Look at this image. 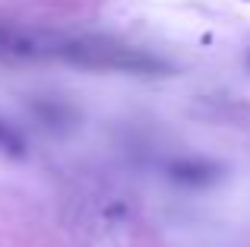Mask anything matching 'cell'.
Returning a JSON list of instances; mask_svg holds the SVG:
<instances>
[{
    "instance_id": "1",
    "label": "cell",
    "mask_w": 250,
    "mask_h": 247,
    "mask_svg": "<svg viewBox=\"0 0 250 247\" xmlns=\"http://www.w3.org/2000/svg\"><path fill=\"white\" fill-rule=\"evenodd\" d=\"M57 57L83 70H98V73H133V76H165L171 73V63L162 57L149 54L133 44L114 41L102 35H83V38H67L57 44Z\"/></svg>"
},
{
    "instance_id": "2",
    "label": "cell",
    "mask_w": 250,
    "mask_h": 247,
    "mask_svg": "<svg viewBox=\"0 0 250 247\" xmlns=\"http://www.w3.org/2000/svg\"><path fill=\"white\" fill-rule=\"evenodd\" d=\"M168 174H171V181H177V184L206 187V184H212V181L222 178V165L206 162V159H177V162H171Z\"/></svg>"
},
{
    "instance_id": "3",
    "label": "cell",
    "mask_w": 250,
    "mask_h": 247,
    "mask_svg": "<svg viewBox=\"0 0 250 247\" xmlns=\"http://www.w3.org/2000/svg\"><path fill=\"white\" fill-rule=\"evenodd\" d=\"M38 44L25 32L13 29V25L0 22V57H35Z\"/></svg>"
},
{
    "instance_id": "4",
    "label": "cell",
    "mask_w": 250,
    "mask_h": 247,
    "mask_svg": "<svg viewBox=\"0 0 250 247\" xmlns=\"http://www.w3.org/2000/svg\"><path fill=\"white\" fill-rule=\"evenodd\" d=\"M25 136L19 133L13 124H6V121H0V152H6V155H13V159H22L25 155Z\"/></svg>"
},
{
    "instance_id": "5",
    "label": "cell",
    "mask_w": 250,
    "mask_h": 247,
    "mask_svg": "<svg viewBox=\"0 0 250 247\" xmlns=\"http://www.w3.org/2000/svg\"><path fill=\"white\" fill-rule=\"evenodd\" d=\"M35 114L42 118L44 127H57V124H63V121L73 118V114H70V108L57 105V102H35Z\"/></svg>"
},
{
    "instance_id": "6",
    "label": "cell",
    "mask_w": 250,
    "mask_h": 247,
    "mask_svg": "<svg viewBox=\"0 0 250 247\" xmlns=\"http://www.w3.org/2000/svg\"><path fill=\"white\" fill-rule=\"evenodd\" d=\"M247 63H250V54H247Z\"/></svg>"
}]
</instances>
